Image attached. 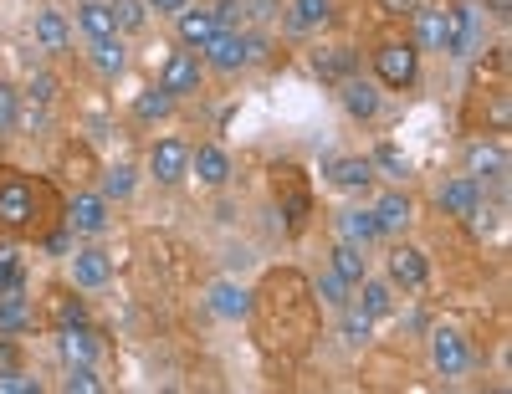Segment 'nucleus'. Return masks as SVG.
<instances>
[{
	"label": "nucleus",
	"instance_id": "obj_16",
	"mask_svg": "<svg viewBox=\"0 0 512 394\" xmlns=\"http://www.w3.org/2000/svg\"><path fill=\"white\" fill-rule=\"evenodd\" d=\"M57 354L62 364H98L108 348H103V333H93L88 323H72V328H57Z\"/></svg>",
	"mask_w": 512,
	"mask_h": 394
},
{
	"label": "nucleus",
	"instance_id": "obj_22",
	"mask_svg": "<svg viewBox=\"0 0 512 394\" xmlns=\"http://www.w3.org/2000/svg\"><path fill=\"white\" fill-rule=\"evenodd\" d=\"M205 297H210V313L226 323H241L251 313V287H241V282H216Z\"/></svg>",
	"mask_w": 512,
	"mask_h": 394
},
{
	"label": "nucleus",
	"instance_id": "obj_14",
	"mask_svg": "<svg viewBox=\"0 0 512 394\" xmlns=\"http://www.w3.org/2000/svg\"><path fill=\"white\" fill-rule=\"evenodd\" d=\"M113 282V256L103 246H82L72 251V287L77 292H103Z\"/></svg>",
	"mask_w": 512,
	"mask_h": 394
},
{
	"label": "nucleus",
	"instance_id": "obj_4",
	"mask_svg": "<svg viewBox=\"0 0 512 394\" xmlns=\"http://www.w3.org/2000/svg\"><path fill=\"white\" fill-rule=\"evenodd\" d=\"M482 0H446V57H477L487 41Z\"/></svg>",
	"mask_w": 512,
	"mask_h": 394
},
{
	"label": "nucleus",
	"instance_id": "obj_39",
	"mask_svg": "<svg viewBox=\"0 0 512 394\" xmlns=\"http://www.w3.org/2000/svg\"><path fill=\"white\" fill-rule=\"evenodd\" d=\"M210 16H216L221 31H241V26H246V0H216V6H210Z\"/></svg>",
	"mask_w": 512,
	"mask_h": 394
},
{
	"label": "nucleus",
	"instance_id": "obj_6",
	"mask_svg": "<svg viewBox=\"0 0 512 394\" xmlns=\"http://www.w3.org/2000/svg\"><path fill=\"white\" fill-rule=\"evenodd\" d=\"M200 82H205V62H200V52H190V47H180V52H169L164 57V67H159V87L169 98H195L200 93Z\"/></svg>",
	"mask_w": 512,
	"mask_h": 394
},
{
	"label": "nucleus",
	"instance_id": "obj_23",
	"mask_svg": "<svg viewBox=\"0 0 512 394\" xmlns=\"http://www.w3.org/2000/svg\"><path fill=\"white\" fill-rule=\"evenodd\" d=\"M333 226H338V241H354V246L384 241V236H379V221H374V210H338Z\"/></svg>",
	"mask_w": 512,
	"mask_h": 394
},
{
	"label": "nucleus",
	"instance_id": "obj_38",
	"mask_svg": "<svg viewBox=\"0 0 512 394\" xmlns=\"http://www.w3.org/2000/svg\"><path fill=\"white\" fill-rule=\"evenodd\" d=\"M338 313H344V338L349 343H369L374 338V318L364 308H354V302H349V308H338Z\"/></svg>",
	"mask_w": 512,
	"mask_h": 394
},
{
	"label": "nucleus",
	"instance_id": "obj_26",
	"mask_svg": "<svg viewBox=\"0 0 512 394\" xmlns=\"http://www.w3.org/2000/svg\"><path fill=\"white\" fill-rule=\"evenodd\" d=\"M333 272L344 277L349 287H359L364 277H369V261H364V246H354V241H333Z\"/></svg>",
	"mask_w": 512,
	"mask_h": 394
},
{
	"label": "nucleus",
	"instance_id": "obj_9",
	"mask_svg": "<svg viewBox=\"0 0 512 394\" xmlns=\"http://www.w3.org/2000/svg\"><path fill=\"white\" fill-rule=\"evenodd\" d=\"M436 205H441V215L472 221V215L482 210V180H477V174H451V180L436 190Z\"/></svg>",
	"mask_w": 512,
	"mask_h": 394
},
{
	"label": "nucleus",
	"instance_id": "obj_31",
	"mask_svg": "<svg viewBox=\"0 0 512 394\" xmlns=\"http://www.w3.org/2000/svg\"><path fill=\"white\" fill-rule=\"evenodd\" d=\"M134 185H139V169L134 164H113V169L98 174V195L103 200H128V195H134Z\"/></svg>",
	"mask_w": 512,
	"mask_h": 394
},
{
	"label": "nucleus",
	"instance_id": "obj_21",
	"mask_svg": "<svg viewBox=\"0 0 512 394\" xmlns=\"http://www.w3.org/2000/svg\"><path fill=\"white\" fill-rule=\"evenodd\" d=\"M333 16H338V0H292V6H287V26H292L297 36L333 26Z\"/></svg>",
	"mask_w": 512,
	"mask_h": 394
},
{
	"label": "nucleus",
	"instance_id": "obj_13",
	"mask_svg": "<svg viewBox=\"0 0 512 394\" xmlns=\"http://www.w3.org/2000/svg\"><path fill=\"white\" fill-rule=\"evenodd\" d=\"M36 323H41V313H36V302L26 297V282L0 287V333L21 338V333H31Z\"/></svg>",
	"mask_w": 512,
	"mask_h": 394
},
{
	"label": "nucleus",
	"instance_id": "obj_12",
	"mask_svg": "<svg viewBox=\"0 0 512 394\" xmlns=\"http://www.w3.org/2000/svg\"><path fill=\"white\" fill-rule=\"evenodd\" d=\"M190 174H195L205 190H226L236 164H231V154L221 144H190Z\"/></svg>",
	"mask_w": 512,
	"mask_h": 394
},
{
	"label": "nucleus",
	"instance_id": "obj_32",
	"mask_svg": "<svg viewBox=\"0 0 512 394\" xmlns=\"http://www.w3.org/2000/svg\"><path fill=\"white\" fill-rule=\"evenodd\" d=\"M359 308H364L369 318H390V313H395V287L364 277V282H359Z\"/></svg>",
	"mask_w": 512,
	"mask_h": 394
},
{
	"label": "nucleus",
	"instance_id": "obj_46",
	"mask_svg": "<svg viewBox=\"0 0 512 394\" xmlns=\"http://www.w3.org/2000/svg\"><path fill=\"white\" fill-rule=\"evenodd\" d=\"M144 6H149L154 16H169V21H175V16H180V11L190 6V0H144Z\"/></svg>",
	"mask_w": 512,
	"mask_h": 394
},
{
	"label": "nucleus",
	"instance_id": "obj_42",
	"mask_svg": "<svg viewBox=\"0 0 512 394\" xmlns=\"http://www.w3.org/2000/svg\"><path fill=\"white\" fill-rule=\"evenodd\" d=\"M241 41H246V67H256V62L272 57V41H267L262 31H246V26H241Z\"/></svg>",
	"mask_w": 512,
	"mask_h": 394
},
{
	"label": "nucleus",
	"instance_id": "obj_35",
	"mask_svg": "<svg viewBox=\"0 0 512 394\" xmlns=\"http://www.w3.org/2000/svg\"><path fill=\"white\" fill-rule=\"evenodd\" d=\"M113 21H118V36H134L149 26V6L144 0H113Z\"/></svg>",
	"mask_w": 512,
	"mask_h": 394
},
{
	"label": "nucleus",
	"instance_id": "obj_40",
	"mask_svg": "<svg viewBox=\"0 0 512 394\" xmlns=\"http://www.w3.org/2000/svg\"><path fill=\"white\" fill-rule=\"evenodd\" d=\"M16 118H21V93H16L6 77H0V134H11Z\"/></svg>",
	"mask_w": 512,
	"mask_h": 394
},
{
	"label": "nucleus",
	"instance_id": "obj_36",
	"mask_svg": "<svg viewBox=\"0 0 512 394\" xmlns=\"http://www.w3.org/2000/svg\"><path fill=\"white\" fill-rule=\"evenodd\" d=\"M369 164H374L379 174H390V180H405V174H410V159H405L400 144H379V149L369 154Z\"/></svg>",
	"mask_w": 512,
	"mask_h": 394
},
{
	"label": "nucleus",
	"instance_id": "obj_34",
	"mask_svg": "<svg viewBox=\"0 0 512 394\" xmlns=\"http://www.w3.org/2000/svg\"><path fill=\"white\" fill-rule=\"evenodd\" d=\"M67 394H103L108 379L98 374V364H67V379H62Z\"/></svg>",
	"mask_w": 512,
	"mask_h": 394
},
{
	"label": "nucleus",
	"instance_id": "obj_5",
	"mask_svg": "<svg viewBox=\"0 0 512 394\" xmlns=\"http://www.w3.org/2000/svg\"><path fill=\"white\" fill-rule=\"evenodd\" d=\"M62 226H67L72 236H88V241H98V236L113 226V200H103L98 190H82V195H72V200L62 205Z\"/></svg>",
	"mask_w": 512,
	"mask_h": 394
},
{
	"label": "nucleus",
	"instance_id": "obj_27",
	"mask_svg": "<svg viewBox=\"0 0 512 394\" xmlns=\"http://www.w3.org/2000/svg\"><path fill=\"white\" fill-rule=\"evenodd\" d=\"M466 174H487V180H502V174H507V154H502L497 144L472 139V144H466Z\"/></svg>",
	"mask_w": 512,
	"mask_h": 394
},
{
	"label": "nucleus",
	"instance_id": "obj_10",
	"mask_svg": "<svg viewBox=\"0 0 512 394\" xmlns=\"http://www.w3.org/2000/svg\"><path fill=\"white\" fill-rule=\"evenodd\" d=\"M384 267H390V287H405V292H420L425 282H431V261H425V251L420 246H390V261H384Z\"/></svg>",
	"mask_w": 512,
	"mask_h": 394
},
{
	"label": "nucleus",
	"instance_id": "obj_44",
	"mask_svg": "<svg viewBox=\"0 0 512 394\" xmlns=\"http://www.w3.org/2000/svg\"><path fill=\"white\" fill-rule=\"evenodd\" d=\"M21 364H26V354H21V338L0 333V374H6V369H21Z\"/></svg>",
	"mask_w": 512,
	"mask_h": 394
},
{
	"label": "nucleus",
	"instance_id": "obj_25",
	"mask_svg": "<svg viewBox=\"0 0 512 394\" xmlns=\"http://www.w3.org/2000/svg\"><path fill=\"white\" fill-rule=\"evenodd\" d=\"M77 26L88 31V41L118 36V21H113V6H108V0H82V6H77Z\"/></svg>",
	"mask_w": 512,
	"mask_h": 394
},
{
	"label": "nucleus",
	"instance_id": "obj_7",
	"mask_svg": "<svg viewBox=\"0 0 512 394\" xmlns=\"http://www.w3.org/2000/svg\"><path fill=\"white\" fill-rule=\"evenodd\" d=\"M149 174L159 185H185L190 180V144L180 139V134H164V139H154V149H149Z\"/></svg>",
	"mask_w": 512,
	"mask_h": 394
},
{
	"label": "nucleus",
	"instance_id": "obj_30",
	"mask_svg": "<svg viewBox=\"0 0 512 394\" xmlns=\"http://www.w3.org/2000/svg\"><path fill=\"white\" fill-rule=\"evenodd\" d=\"M47 313H52V323H57V328H72V323H88V302L72 297L67 287H52V297H47Z\"/></svg>",
	"mask_w": 512,
	"mask_h": 394
},
{
	"label": "nucleus",
	"instance_id": "obj_3",
	"mask_svg": "<svg viewBox=\"0 0 512 394\" xmlns=\"http://www.w3.org/2000/svg\"><path fill=\"white\" fill-rule=\"evenodd\" d=\"M369 62H374L379 87H390V93H405V87L420 82V52H415L410 36H384L369 52Z\"/></svg>",
	"mask_w": 512,
	"mask_h": 394
},
{
	"label": "nucleus",
	"instance_id": "obj_37",
	"mask_svg": "<svg viewBox=\"0 0 512 394\" xmlns=\"http://www.w3.org/2000/svg\"><path fill=\"white\" fill-rule=\"evenodd\" d=\"M313 297L323 302V308H349V282L338 277V272H323V277L313 282Z\"/></svg>",
	"mask_w": 512,
	"mask_h": 394
},
{
	"label": "nucleus",
	"instance_id": "obj_2",
	"mask_svg": "<svg viewBox=\"0 0 512 394\" xmlns=\"http://www.w3.org/2000/svg\"><path fill=\"white\" fill-rule=\"evenodd\" d=\"M47 185L21 169H0V231L11 236H41L47 231Z\"/></svg>",
	"mask_w": 512,
	"mask_h": 394
},
{
	"label": "nucleus",
	"instance_id": "obj_47",
	"mask_svg": "<svg viewBox=\"0 0 512 394\" xmlns=\"http://www.w3.org/2000/svg\"><path fill=\"white\" fill-rule=\"evenodd\" d=\"M379 6H384V11H415L420 0H379Z\"/></svg>",
	"mask_w": 512,
	"mask_h": 394
},
{
	"label": "nucleus",
	"instance_id": "obj_17",
	"mask_svg": "<svg viewBox=\"0 0 512 394\" xmlns=\"http://www.w3.org/2000/svg\"><path fill=\"white\" fill-rule=\"evenodd\" d=\"M410 41L415 52H446V6H420L410 11Z\"/></svg>",
	"mask_w": 512,
	"mask_h": 394
},
{
	"label": "nucleus",
	"instance_id": "obj_29",
	"mask_svg": "<svg viewBox=\"0 0 512 394\" xmlns=\"http://www.w3.org/2000/svg\"><path fill=\"white\" fill-rule=\"evenodd\" d=\"M354 62H359V57H354L349 47H318V52H313V72H318L323 82H344V77L354 72Z\"/></svg>",
	"mask_w": 512,
	"mask_h": 394
},
{
	"label": "nucleus",
	"instance_id": "obj_11",
	"mask_svg": "<svg viewBox=\"0 0 512 394\" xmlns=\"http://www.w3.org/2000/svg\"><path fill=\"white\" fill-rule=\"evenodd\" d=\"M200 62H205V72H221V77L246 72V41H241V31H216L200 47Z\"/></svg>",
	"mask_w": 512,
	"mask_h": 394
},
{
	"label": "nucleus",
	"instance_id": "obj_41",
	"mask_svg": "<svg viewBox=\"0 0 512 394\" xmlns=\"http://www.w3.org/2000/svg\"><path fill=\"white\" fill-rule=\"evenodd\" d=\"M0 394H41V379H31L26 364L21 369H6V374H0Z\"/></svg>",
	"mask_w": 512,
	"mask_h": 394
},
{
	"label": "nucleus",
	"instance_id": "obj_19",
	"mask_svg": "<svg viewBox=\"0 0 512 394\" xmlns=\"http://www.w3.org/2000/svg\"><path fill=\"white\" fill-rule=\"evenodd\" d=\"M31 41L47 57H67V47H72V26H67V16L62 11H36V21H31Z\"/></svg>",
	"mask_w": 512,
	"mask_h": 394
},
{
	"label": "nucleus",
	"instance_id": "obj_43",
	"mask_svg": "<svg viewBox=\"0 0 512 394\" xmlns=\"http://www.w3.org/2000/svg\"><path fill=\"white\" fill-rule=\"evenodd\" d=\"M26 93H31L36 103H52V98H57V77H52V72H31Z\"/></svg>",
	"mask_w": 512,
	"mask_h": 394
},
{
	"label": "nucleus",
	"instance_id": "obj_15",
	"mask_svg": "<svg viewBox=\"0 0 512 394\" xmlns=\"http://www.w3.org/2000/svg\"><path fill=\"white\" fill-rule=\"evenodd\" d=\"M338 87V103H344V113L349 118H359V123H374L379 118V82H369V77H359V72H349L344 82H333Z\"/></svg>",
	"mask_w": 512,
	"mask_h": 394
},
{
	"label": "nucleus",
	"instance_id": "obj_8",
	"mask_svg": "<svg viewBox=\"0 0 512 394\" xmlns=\"http://www.w3.org/2000/svg\"><path fill=\"white\" fill-rule=\"evenodd\" d=\"M431 364H436L441 379H461L466 369L477 364V354H472V343H466V333L436 328V333H431Z\"/></svg>",
	"mask_w": 512,
	"mask_h": 394
},
{
	"label": "nucleus",
	"instance_id": "obj_24",
	"mask_svg": "<svg viewBox=\"0 0 512 394\" xmlns=\"http://www.w3.org/2000/svg\"><path fill=\"white\" fill-rule=\"evenodd\" d=\"M175 31H180V47H190V52H200L210 36H216L221 26H216V16H210V6L205 11H195V6H185L180 16H175Z\"/></svg>",
	"mask_w": 512,
	"mask_h": 394
},
{
	"label": "nucleus",
	"instance_id": "obj_20",
	"mask_svg": "<svg viewBox=\"0 0 512 394\" xmlns=\"http://www.w3.org/2000/svg\"><path fill=\"white\" fill-rule=\"evenodd\" d=\"M369 210H374V221H379V236H400V231H410V221H415V205H410V195H400V190H384Z\"/></svg>",
	"mask_w": 512,
	"mask_h": 394
},
{
	"label": "nucleus",
	"instance_id": "obj_33",
	"mask_svg": "<svg viewBox=\"0 0 512 394\" xmlns=\"http://www.w3.org/2000/svg\"><path fill=\"white\" fill-rule=\"evenodd\" d=\"M169 113H175V98H169L164 87H149V93L134 98V118H139V123H159V118H169Z\"/></svg>",
	"mask_w": 512,
	"mask_h": 394
},
{
	"label": "nucleus",
	"instance_id": "obj_28",
	"mask_svg": "<svg viewBox=\"0 0 512 394\" xmlns=\"http://www.w3.org/2000/svg\"><path fill=\"white\" fill-rule=\"evenodd\" d=\"M93 67H98V77H123V67H128V47H123V36H103V41H93Z\"/></svg>",
	"mask_w": 512,
	"mask_h": 394
},
{
	"label": "nucleus",
	"instance_id": "obj_1",
	"mask_svg": "<svg viewBox=\"0 0 512 394\" xmlns=\"http://www.w3.org/2000/svg\"><path fill=\"white\" fill-rule=\"evenodd\" d=\"M251 328L267 348L287 359H303L308 348L318 343V328H323V302L313 297V282L292 267H277L267 272L262 282L251 287Z\"/></svg>",
	"mask_w": 512,
	"mask_h": 394
},
{
	"label": "nucleus",
	"instance_id": "obj_18",
	"mask_svg": "<svg viewBox=\"0 0 512 394\" xmlns=\"http://www.w3.org/2000/svg\"><path fill=\"white\" fill-rule=\"evenodd\" d=\"M323 174H328V185H333V190H349V195H359V190H369V185H374V164H369V154L328 159V164H323Z\"/></svg>",
	"mask_w": 512,
	"mask_h": 394
},
{
	"label": "nucleus",
	"instance_id": "obj_45",
	"mask_svg": "<svg viewBox=\"0 0 512 394\" xmlns=\"http://www.w3.org/2000/svg\"><path fill=\"white\" fill-rule=\"evenodd\" d=\"M11 282H26L21 261H16V251H0V287H11Z\"/></svg>",
	"mask_w": 512,
	"mask_h": 394
}]
</instances>
